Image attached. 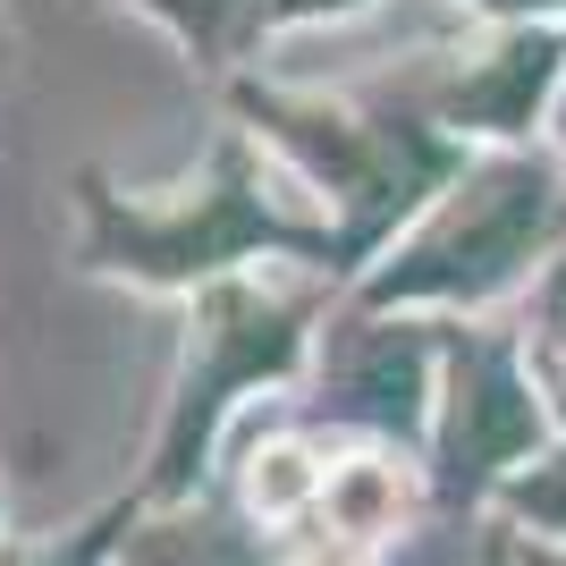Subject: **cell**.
I'll return each instance as SVG.
<instances>
[{
  "instance_id": "44dd1931",
  "label": "cell",
  "mask_w": 566,
  "mask_h": 566,
  "mask_svg": "<svg viewBox=\"0 0 566 566\" xmlns=\"http://www.w3.org/2000/svg\"><path fill=\"white\" fill-rule=\"evenodd\" d=\"M0 542H9V533H0Z\"/></svg>"
},
{
  "instance_id": "8992f818",
  "label": "cell",
  "mask_w": 566,
  "mask_h": 566,
  "mask_svg": "<svg viewBox=\"0 0 566 566\" xmlns=\"http://www.w3.org/2000/svg\"><path fill=\"white\" fill-rule=\"evenodd\" d=\"M440 355H449V322L347 305L313 338V423L355 431L364 449L423 457L440 415Z\"/></svg>"
},
{
  "instance_id": "e0dca14e",
  "label": "cell",
  "mask_w": 566,
  "mask_h": 566,
  "mask_svg": "<svg viewBox=\"0 0 566 566\" xmlns=\"http://www.w3.org/2000/svg\"><path fill=\"white\" fill-rule=\"evenodd\" d=\"M499 549H507V566H566V549H549V542H516V533H499Z\"/></svg>"
},
{
  "instance_id": "9c48e42d",
  "label": "cell",
  "mask_w": 566,
  "mask_h": 566,
  "mask_svg": "<svg viewBox=\"0 0 566 566\" xmlns=\"http://www.w3.org/2000/svg\"><path fill=\"white\" fill-rule=\"evenodd\" d=\"M415 482H431L423 457L406 449H355V457H331V482H322V542L338 549H380L398 542V524L415 516Z\"/></svg>"
},
{
  "instance_id": "8fae6325",
  "label": "cell",
  "mask_w": 566,
  "mask_h": 566,
  "mask_svg": "<svg viewBox=\"0 0 566 566\" xmlns=\"http://www.w3.org/2000/svg\"><path fill=\"white\" fill-rule=\"evenodd\" d=\"M127 9L161 18L203 69H237V60L271 34V9H280V0H127Z\"/></svg>"
},
{
  "instance_id": "277c9868",
  "label": "cell",
  "mask_w": 566,
  "mask_h": 566,
  "mask_svg": "<svg viewBox=\"0 0 566 566\" xmlns=\"http://www.w3.org/2000/svg\"><path fill=\"white\" fill-rule=\"evenodd\" d=\"M313 305L322 296H287V287L262 280H212L187 313V364H178V389L161 406V440H153V465H144L136 499L144 507H178V499H203V465H212V440L229 423L237 398L254 389H280L313 364Z\"/></svg>"
},
{
  "instance_id": "9a60e30c",
  "label": "cell",
  "mask_w": 566,
  "mask_h": 566,
  "mask_svg": "<svg viewBox=\"0 0 566 566\" xmlns=\"http://www.w3.org/2000/svg\"><path fill=\"white\" fill-rule=\"evenodd\" d=\"M473 9H491L499 25H549V18H566V0H473Z\"/></svg>"
},
{
  "instance_id": "6da1fadb",
  "label": "cell",
  "mask_w": 566,
  "mask_h": 566,
  "mask_svg": "<svg viewBox=\"0 0 566 566\" xmlns=\"http://www.w3.org/2000/svg\"><path fill=\"white\" fill-rule=\"evenodd\" d=\"M287 161L254 136H220L212 161L195 187H178L169 203H136L118 195L111 178H76V203H85V262L111 271V280L136 287H187L203 296L212 280H237L254 254L280 262H313V271H347V245H338L331 212L313 195H280Z\"/></svg>"
},
{
  "instance_id": "3957f363",
  "label": "cell",
  "mask_w": 566,
  "mask_h": 566,
  "mask_svg": "<svg viewBox=\"0 0 566 566\" xmlns=\"http://www.w3.org/2000/svg\"><path fill=\"white\" fill-rule=\"evenodd\" d=\"M237 111L296 169V187L331 212L347 262H380L406 237V220L465 169V144L415 118L406 102H331V94L245 85Z\"/></svg>"
},
{
  "instance_id": "30bf717a",
  "label": "cell",
  "mask_w": 566,
  "mask_h": 566,
  "mask_svg": "<svg viewBox=\"0 0 566 566\" xmlns=\"http://www.w3.org/2000/svg\"><path fill=\"white\" fill-rule=\"evenodd\" d=\"M322 482H331V457L313 449V440H296V431H271V440H254V449H245L237 507L271 533V524L313 516V507H322Z\"/></svg>"
},
{
  "instance_id": "7c38bea8",
  "label": "cell",
  "mask_w": 566,
  "mask_h": 566,
  "mask_svg": "<svg viewBox=\"0 0 566 566\" xmlns=\"http://www.w3.org/2000/svg\"><path fill=\"white\" fill-rule=\"evenodd\" d=\"M491 516L516 533V542H549L566 549V440H549L524 473H507L491 499Z\"/></svg>"
},
{
  "instance_id": "52a82bcc",
  "label": "cell",
  "mask_w": 566,
  "mask_h": 566,
  "mask_svg": "<svg viewBox=\"0 0 566 566\" xmlns=\"http://www.w3.org/2000/svg\"><path fill=\"white\" fill-rule=\"evenodd\" d=\"M558 85H566V34H549V25H499V43L482 51V60H449V69L398 85L389 102L431 118L440 136L524 144V127L549 118Z\"/></svg>"
},
{
  "instance_id": "ac0fdd59",
  "label": "cell",
  "mask_w": 566,
  "mask_h": 566,
  "mask_svg": "<svg viewBox=\"0 0 566 566\" xmlns=\"http://www.w3.org/2000/svg\"><path fill=\"white\" fill-rule=\"evenodd\" d=\"M549 153L566 161V85H558V102H549Z\"/></svg>"
},
{
  "instance_id": "ffe728a7",
  "label": "cell",
  "mask_w": 566,
  "mask_h": 566,
  "mask_svg": "<svg viewBox=\"0 0 566 566\" xmlns=\"http://www.w3.org/2000/svg\"><path fill=\"white\" fill-rule=\"evenodd\" d=\"M0 76H9V18H0Z\"/></svg>"
},
{
  "instance_id": "2e32d148",
  "label": "cell",
  "mask_w": 566,
  "mask_h": 566,
  "mask_svg": "<svg viewBox=\"0 0 566 566\" xmlns=\"http://www.w3.org/2000/svg\"><path fill=\"white\" fill-rule=\"evenodd\" d=\"M338 9H364V0H280V9H271V34H280V25H305V18H338Z\"/></svg>"
},
{
  "instance_id": "5b68a950",
  "label": "cell",
  "mask_w": 566,
  "mask_h": 566,
  "mask_svg": "<svg viewBox=\"0 0 566 566\" xmlns=\"http://www.w3.org/2000/svg\"><path fill=\"white\" fill-rule=\"evenodd\" d=\"M558 440L542 398V373H533V338L516 331H449L440 355V415H431V499L440 507H491L499 482L524 473L533 457Z\"/></svg>"
},
{
  "instance_id": "7a4b0ae2",
  "label": "cell",
  "mask_w": 566,
  "mask_h": 566,
  "mask_svg": "<svg viewBox=\"0 0 566 566\" xmlns=\"http://www.w3.org/2000/svg\"><path fill=\"white\" fill-rule=\"evenodd\" d=\"M558 254H566V161L533 153V144H491V153H465V169L406 220V237L355 280L347 305L482 313L507 287L542 280Z\"/></svg>"
},
{
  "instance_id": "5bb4252c",
  "label": "cell",
  "mask_w": 566,
  "mask_h": 566,
  "mask_svg": "<svg viewBox=\"0 0 566 566\" xmlns=\"http://www.w3.org/2000/svg\"><path fill=\"white\" fill-rule=\"evenodd\" d=\"M524 338H533V347H566V254L533 280V331Z\"/></svg>"
},
{
  "instance_id": "d6986e66",
  "label": "cell",
  "mask_w": 566,
  "mask_h": 566,
  "mask_svg": "<svg viewBox=\"0 0 566 566\" xmlns=\"http://www.w3.org/2000/svg\"><path fill=\"white\" fill-rule=\"evenodd\" d=\"M482 566H507V549H499V533H491V549H482Z\"/></svg>"
},
{
  "instance_id": "ba28073f",
  "label": "cell",
  "mask_w": 566,
  "mask_h": 566,
  "mask_svg": "<svg viewBox=\"0 0 566 566\" xmlns=\"http://www.w3.org/2000/svg\"><path fill=\"white\" fill-rule=\"evenodd\" d=\"M118 566H280V549L237 499H178V507H144L136 499Z\"/></svg>"
},
{
  "instance_id": "4fadbf2b",
  "label": "cell",
  "mask_w": 566,
  "mask_h": 566,
  "mask_svg": "<svg viewBox=\"0 0 566 566\" xmlns=\"http://www.w3.org/2000/svg\"><path fill=\"white\" fill-rule=\"evenodd\" d=\"M127 524H136V491L111 499L102 516L69 524V533H18V542H0V566H118Z\"/></svg>"
}]
</instances>
